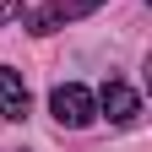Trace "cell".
<instances>
[{
    "label": "cell",
    "mask_w": 152,
    "mask_h": 152,
    "mask_svg": "<svg viewBox=\"0 0 152 152\" xmlns=\"http://www.w3.org/2000/svg\"><path fill=\"white\" fill-rule=\"evenodd\" d=\"M49 114H54V125H65V130H87L98 120V98H92L82 82H60L49 92Z\"/></svg>",
    "instance_id": "1"
},
{
    "label": "cell",
    "mask_w": 152,
    "mask_h": 152,
    "mask_svg": "<svg viewBox=\"0 0 152 152\" xmlns=\"http://www.w3.org/2000/svg\"><path fill=\"white\" fill-rule=\"evenodd\" d=\"M98 6H103V0H49V6L27 11V33L49 38V33H60V27H71V22H82V16H92Z\"/></svg>",
    "instance_id": "2"
},
{
    "label": "cell",
    "mask_w": 152,
    "mask_h": 152,
    "mask_svg": "<svg viewBox=\"0 0 152 152\" xmlns=\"http://www.w3.org/2000/svg\"><path fill=\"white\" fill-rule=\"evenodd\" d=\"M98 114L109 125H136L141 120V98H136V87H125V82H103L98 92Z\"/></svg>",
    "instance_id": "3"
},
{
    "label": "cell",
    "mask_w": 152,
    "mask_h": 152,
    "mask_svg": "<svg viewBox=\"0 0 152 152\" xmlns=\"http://www.w3.org/2000/svg\"><path fill=\"white\" fill-rule=\"evenodd\" d=\"M0 114L6 120H27V82L11 65H0Z\"/></svg>",
    "instance_id": "4"
},
{
    "label": "cell",
    "mask_w": 152,
    "mask_h": 152,
    "mask_svg": "<svg viewBox=\"0 0 152 152\" xmlns=\"http://www.w3.org/2000/svg\"><path fill=\"white\" fill-rule=\"evenodd\" d=\"M16 16H22V6L16 0H0V22H16Z\"/></svg>",
    "instance_id": "5"
}]
</instances>
